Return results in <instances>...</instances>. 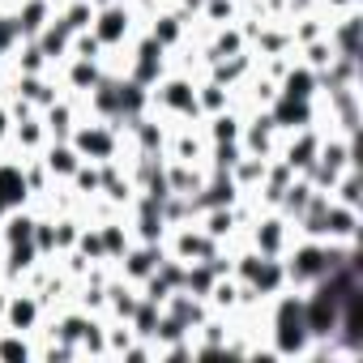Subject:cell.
Segmentation results:
<instances>
[{"label":"cell","instance_id":"30bf717a","mask_svg":"<svg viewBox=\"0 0 363 363\" xmlns=\"http://www.w3.org/2000/svg\"><path fill=\"white\" fill-rule=\"evenodd\" d=\"M265 111H269V120L278 124V133H295V128H308V124L320 120L316 99H286V94H278Z\"/></svg>","mask_w":363,"mask_h":363},{"label":"cell","instance_id":"7a4b0ae2","mask_svg":"<svg viewBox=\"0 0 363 363\" xmlns=\"http://www.w3.org/2000/svg\"><path fill=\"white\" fill-rule=\"evenodd\" d=\"M69 145L86 158V162H116V158H128V141L116 124L107 120H94V116H82L77 128L69 133Z\"/></svg>","mask_w":363,"mask_h":363},{"label":"cell","instance_id":"8992f818","mask_svg":"<svg viewBox=\"0 0 363 363\" xmlns=\"http://www.w3.org/2000/svg\"><path fill=\"white\" fill-rule=\"evenodd\" d=\"M145 35L171 56L175 48H184V43H189V35H193V18L179 9V5H167V9H158V13L145 22Z\"/></svg>","mask_w":363,"mask_h":363},{"label":"cell","instance_id":"3957f363","mask_svg":"<svg viewBox=\"0 0 363 363\" xmlns=\"http://www.w3.org/2000/svg\"><path fill=\"white\" fill-rule=\"evenodd\" d=\"M94 39L103 43V52H120L133 43V35L141 30V18L128 9V0H111V5L94 9V22H90Z\"/></svg>","mask_w":363,"mask_h":363},{"label":"cell","instance_id":"603a6c76","mask_svg":"<svg viewBox=\"0 0 363 363\" xmlns=\"http://www.w3.org/2000/svg\"><path fill=\"white\" fill-rule=\"evenodd\" d=\"M278 94H286V99H316V73L295 60V65L278 77Z\"/></svg>","mask_w":363,"mask_h":363},{"label":"cell","instance_id":"44dd1931","mask_svg":"<svg viewBox=\"0 0 363 363\" xmlns=\"http://www.w3.org/2000/svg\"><path fill=\"white\" fill-rule=\"evenodd\" d=\"M197 107H201V120L206 116H218V111L235 107V90L218 86L214 77H197Z\"/></svg>","mask_w":363,"mask_h":363},{"label":"cell","instance_id":"ba28073f","mask_svg":"<svg viewBox=\"0 0 363 363\" xmlns=\"http://www.w3.org/2000/svg\"><path fill=\"white\" fill-rule=\"evenodd\" d=\"M278 124L269 120V111H248L244 116V133H240V150L244 154H257V158H274L278 154Z\"/></svg>","mask_w":363,"mask_h":363},{"label":"cell","instance_id":"7c38bea8","mask_svg":"<svg viewBox=\"0 0 363 363\" xmlns=\"http://www.w3.org/2000/svg\"><path fill=\"white\" fill-rule=\"evenodd\" d=\"M359 227H363V214L354 206H342V201L329 197V206H325V240H333V244H359Z\"/></svg>","mask_w":363,"mask_h":363},{"label":"cell","instance_id":"9a60e30c","mask_svg":"<svg viewBox=\"0 0 363 363\" xmlns=\"http://www.w3.org/2000/svg\"><path fill=\"white\" fill-rule=\"evenodd\" d=\"M197 227H201L210 240H218V244H231L235 235H244V231H240V218H235V206H210V210H197Z\"/></svg>","mask_w":363,"mask_h":363},{"label":"cell","instance_id":"ffe728a7","mask_svg":"<svg viewBox=\"0 0 363 363\" xmlns=\"http://www.w3.org/2000/svg\"><path fill=\"white\" fill-rule=\"evenodd\" d=\"M0 359H9V363L39 359V342H35V333H18V329H9V325H0Z\"/></svg>","mask_w":363,"mask_h":363},{"label":"cell","instance_id":"9c48e42d","mask_svg":"<svg viewBox=\"0 0 363 363\" xmlns=\"http://www.w3.org/2000/svg\"><path fill=\"white\" fill-rule=\"evenodd\" d=\"M167 257V248L162 244H141V240H133V248L116 261V274L124 278V282H133V286H141L154 269H158V261Z\"/></svg>","mask_w":363,"mask_h":363},{"label":"cell","instance_id":"d4e9b609","mask_svg":"<svg viewBox=\"0 0 363 363\" xmlns=\"http://www.w3.org/2000/svg\"><path fill=\"white\" fill-rule=\"evenodd\" d=\"M35 43H39V52H43L52 65H60V60H69V43H73V35H69V30L52 18V22L35 35Z\"/></svg>","mask_w":363,"mask_h":363},{"label":"cell","instance_id":"8fae6325","mask_svg":"<svg viewBox=\"0 0 363 363\" xmlns=\"http://www.w3.org/2000/svg\"><path fill=\"white\" fill-rule=\"evenodd\" d=\"M39 116H43V124H48V137H52V141H69V133H73V128H77V120L86 116V103H82L77 94H69V90H65V94H60L52 107H43Z\"/></svg>","mask_w":363,"mask_h":363},{"label":"cell","instance_id":"83f0119b","mask_svg":"<svg viewBox=\"0 0 363 363\" xmlns=\"http://www.w3.org/2000/svg\"><path fill=\"white\" fill-rule=\"evenodd\" d=\"M56 22H60L69 35L90 30V22H94V5H90V0H69V5H60V9H56Z\"/></svg>","mask_w":363,"mask_h":363},{"label":"cell","instance_id":"1f68e13d","mask_svg":"<svg viewBox=\"0 0 363 363\" xmlns=\"http://www.w3.org/2000/svg\"><path fill=\"white\" fill-rule=\"evenodd\" d=\"M0 65H5V48H0Z\"/></svg>","mask_w":363,"mask_h":363},{"label":"cell","instance_id":"277c9868","mask_svg":"<svg viewBox=\"0 0 363 363\" xmlns=\"http://www.w3.org/2000/svg\"><path fill=\"white\" fill-rule=\"evenodd\" d=\"M244 244L257 248L261 257H282L295 244V223L278 210H261L248 227H244Z\"/></svg>","mask_w":363,"mask_h":363},{"label":"cell","instance_id":"5b68a950","mask_svg":"<svg viewBox=\"0 0 363 363\" xmlns=\"http://www.w3.org/2000/svg\"><path fill=\"white\" fill-rule=\"evenodd\" d=\"M162 248H167V257H175V261L193 265V261H210V257H214L223 244H218V240H210V235L197 227V218H193V223L167 227V235H162Z\"/></svg>","mask_w":363,"mask_h":363},{"label":"cell","instance_id":"4dcf8cb0","mask_svg":"<svg viewBox=\"0 0 363 363\" xmlns=\"http://www.w3.org/2000/svg\"><path fill=\"white\" fill-rule=\"evenodd\" d=\"M9 133H13V116H9V103L0 99V150H9Z\"/></svg>","mask_w":363,"mask_h":363},{"label":"cell","instance_id":"4fadbf2b","mask_svg":"<svg viewBox=\"0 0 363 363\" xmlns=\"http://www.w3.org/2000/svg\"><path fill=\"white\" fill-rule=\"evenodd\" d=\"M9 18H13L18 39H35L56 18V5H52V0H18V5L9 9Z\"/></svg>","mask_w":363,"mask_h":363},{"label":"cell","instance_id":"2e32d148","mask_svg":"<svg viewBox=\"0 0 363 363\" xmlns=\"http://www.w3.org/2000/svg\"><path fill=\"white\" fill-rule=\"evenodd\" d=\"M137 303H141V291L133 282H124L120 274H111L107 278V308H103V316L107 320H133Z\"/></svg>","mask_w":363,"mask_h":363},{"label":"cell","instance_id":"d6986e66","mask_svg":"<svg viewBox=\"0 0 363 363\" xmlns=\"http://www.w3.org/2000/svg\"><path fill=\"white\" fill-rule=\"evenodd\" d=\"M99 227V240H103V257L116 265L128 248H133V231H128V223L124 218H107V223H94Z\"/></svg>","mask_w":363,"mask_h":363},{"label":"cell","instance_id":"f546056e","mask_svg":"<svg viewBox=\"0 0 363 363\" xmlns=\"http://www.w3.org/2000/svg\"><path fill=\"white\" fill-rule=\"evenodd\" d=\"M69 56H86V60H103V43L94 39V30H77L69 43Z\"/></svg>","mask_w":363,"mask_h":363},{"label":"cell","instance_id":"484cf974","mask_svg":"<svg viewBox=\"0 0 363 363\" xmlns=\"http://www.w3.org/2000/svg\"><path fill=\"white\" fill-rule=\"evenodd\" d=\"M240 18V0H201V9H197V22L201 26H231Z\"/></svg>","mask_w":363,"mask_h":363},{"label":"cell","instance_id":"4316f807","mask_svg":"<svg viewBox=\"0 0 363 363\" xmlns=\"http://www.w3.org/2000/svg\"><path fill=\"white\" fill-rule=\"evenodd\" d=\"M295 56H299V65H308L312 73H325V69L337 60V52H333L329 35H325V39H312V43H303V48H295Z\"/></svg>","mask_w":363,"mask_h":363},{"label":"cell","instance_id":"ac0fdd59","mask_svg":"<svg viewBox=\"0 0 363 363\" xmlns=\"http://www.w3.org/2000/svg\"><path fill=\"white\" fill-rule=\"evenodd\" d=\"M162 312H167V316H175L179 325L193 333V329L210 316V303H206L201 295H189V291H171V295H167V303H162Z\"/></svg>","mask_w":363,"mask_h":363},{"label":"cell","instance_id":"6da1fadb","mask_svg":"<svg viewBox=\"0 0 363 363\" xmlns=\"http://www.w3.org/2000/svg\"><path fill=\"white\" fill-rule=\"evenodd\" d=\"M150 111L167 124H201V107H197V77L167 69L154 86H150Z\"/></svg>","mask_w":363,"mask_h":363},{"label":"cell","instance_id":"cb8c5ba5","mask_svg":"<svg viewBox=\"0 0 363 363\" xmlns=\"http://www.w3.org/2000/svg\"><path fill=\"white\" fill-rule=\"evenodd\" d=\"M312 193H316V189L308 184V175H295V179H291V184L282 189V197H278V206H274V210H278V214H286V218L295 223V218H299V214L308 210V201H312Z\"/></svg>","mask_w":363,"mask_h":363},{"label":"cell","instance_id":"52a82bcc","mask_svg":"<svg viewBox=\"0 0 363 363\" xmlns=\"http://www.w3.org/2000/svg\"><path fill=\"white\" fill-rule=\"evenodd\" d=\"M43 320H48L43 299H39L30 286H13L9 308H5V320H0V325H9V329H18V333H39Z\"/></svg>","mask_w":363,"mask_h":363},{"label":"cell","instance_id":"f1b7e54d","mask_svg":"<svg viewBox=\"0 0 363 363\" xmlns=\"http://www.w3.org/2000/svg\"><path fill=\"white\" fill-rule=\"evenodd\" d=\"M329 197H333V201H342V206L363 210V197H359V167H346V171L337 175V184L329 189Z\"/></svg>","mask_w":363,"mask_h":363},{"label":"cell","instance_id":"5bb4252c","mask_svg":"<svg viewBox=\"0 0 363 363\" xmlns=\"http://www.w3.org/2000/svg\"><path fill=\"white\" fill-rule=\"evenodd\" d=\"M52 137H48V124H43V116L35 111V116H26V120H13V133H9V150L13 154H22V158H30V154H43V145H48Z\"/></svg>","mask_w":363,"mask_h":363},{"label":"cell","instance_id":"7402d4cb","mask_svg":"<svg viewBox=\"0 0 363 363\" xmlns=\"http://www.w3.org/2000/svg\"><path fill=\"white\" fill-rule=\"evenodd\" d=\"M265 167H269V158L240 154V158L231 162V179H235V189H240V193H257V189H261V179H265Z\"/></svg>","mask_w":363,"mask_h":363},{"label":"cell","instance_id":"e0dca14e","mask_svg":"<svg viewBox=\"0 0 363 363\" xmlns=\"http://www.w3.org/2000/svg\"><path fill=\"white\" fill-rule=\"evenodd\" d=\"M39 158H43V167H48V175H52V184H69L73 171L82 167V154H77L69 141H48Z\"/></svg>","mask_w":363,"mask_h":363}]
</instances>
